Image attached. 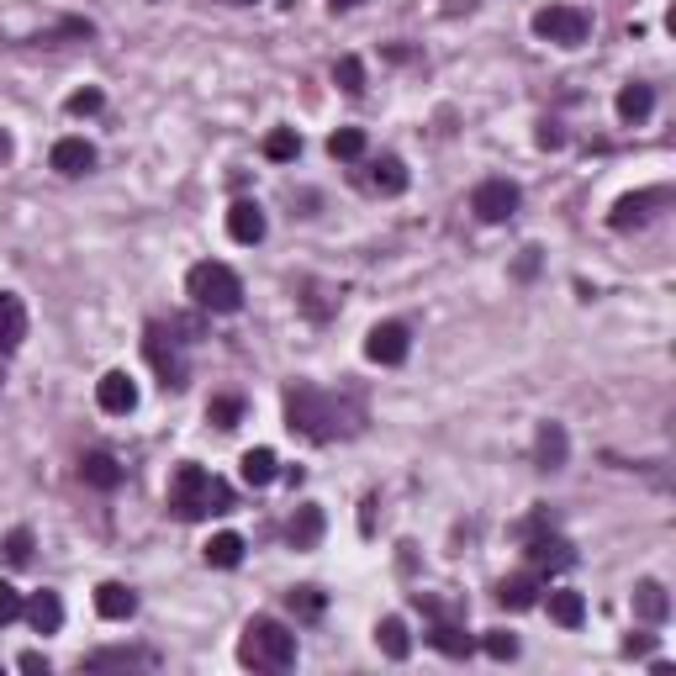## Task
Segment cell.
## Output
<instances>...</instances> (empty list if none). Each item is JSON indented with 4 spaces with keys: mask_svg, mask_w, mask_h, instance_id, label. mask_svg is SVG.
Listing matches in <instances>:
<instances>
[{
    "mask_svg": "<svg viewBox=\"0 0 676 676\" xmlns=\"http://www.w3.org/2000/svg\"><path fill=\"white\" fill-rule=\"evenodd\" d=\"M286 423H291V434H302V439H312V444L344 439V434H354V428H360V423H349L344 397H333V391L312 386V381L286 386Z\"/></svg>",
    "mask_w": 676,
    "mask_h": 676,
    "instance_id": "6da1fadb",
    "label": "cell"
},
{
    "mask_svg": "<svg viewBox=\"0 0 676 676\" xmlns=\"http://www.w3.org/2000/svg\"><path fill=\"white\" fill-rule=\"evenodd\" d=\"M169 513H175L180 523H201L212 513H233V492L228 481H217L212 471H201V465L185 460L175 481H169Z\"/></svg>",
    "mask_w": 676,
    "mask_h": 676,
    "instance_id": "7a4b0ae2",
    "label": "cell"
},
{
    "mask_svg": "<svg viewBox=\"0 0 676 676\" xmlns=\"http://www.w3.org/2000/svg\"><path fill=\"white\" fill-rule=\"evenodd\" d=\"M238 661L249 671H291L296 666V634L280 624V618H249V629H243L238 640Z\"/></svg>",
    "mask_w": 676,
    "mask_h": 676,
    "instance_id": "3957f363",
    "label": "cell"
},
{
    "mask_svg": "<svg viewBox=\"0 0 676 676\" xmlns=\"http://www.w3.org/2000/svg\"><path fill=\"white\" fill-rule=\"evenodd\" d=\"M185 291H191L196 307H206V312H238L243 307V280L222 265V259H201V265H191Z\"/></svg>",
    "mask_w": 676,
    "mask_h": 676,
    "instance_id": "277c9868",
    "label": "cell"
},
{
    "mask_svg": "<svg viewBox=\"0 0 676 676\" xmlns=\"http://www.w3.org/2000/svg\"><path fill=\"white\" fill-rule=\"evenodd\" d=\"M143 354H148V365H154V375L164 381V391H185V381H191V365H185V349H180L175 328L148 323V328H143Z\"/></svg>",
    "mask_w": 676,
    "mask_h": 676,
    "instance_id": "5b68a950",
    "label": "cell"
},
{
    "mask_svg": "<svg viewBox=\"0 0 676 676\" xmlns=\"http://www.w3.org/2000/svg\"><path fill=\"white\" fill-rule=\"evenodd\" d=\"M534 32L544 37V43H560V48H581L592 37V16L581 6H544L534 16Z\"/></svg>",
    "mask_w": 676,
    "mask_h": 676,
    "instance_id": "8992f818",
    "label": "cell"
},
{
    "mask_svg": "<svg viewBox=\"0 0 676 676\" xmlns=\"http://www.w3.org/2000/svg\"><path fill=\"white\" fill-rule=\"evenodd\" d=\"M518 201H523V191L507 175H492V180H481L476 191H471V212L481 217V222H507L518 212Z\"/></svg>",
    "mask_w": 676,
    "mask_h": 676,
    "instance_id": "52a82bcc",
    "label": "cell"
},
{
    "mask_svg": "<svg viewBox=\"0 0 676 676\" xmlns=\"http://www.w3.org/2000/svg\"><path fill=\"white\" fill-rule=\"evenodd\" d=\"M96 402H101V412H111V418H127V412L138 407L133 375H127V370H106L101 381H96Z\"/></svg>",
    "mask_w": 676,
    "mask_h": 676,
    "instance_id": "ba28073f",
    "label": "cell"
},
{
    "mask_svg": "<svg viewBox=\"0 0 676 676\" xmlns=\"http://www.w3.org/2000/svg\"><path fill=\"white\" fill-rule=\"evenodd\" d=\"M407 349H412V338H407L402 323H375L370 338H365V354H370L375 365H402Z\"/></svg>",
    "mask_w": 676,
    "mask_h": 676,
    "instance_id": "9c48e42d",
    "label": "cell"
},
{
    "mask_svg": "<svg viewBox=\"0 0 676 676\" xmlns=\"http://www.w3.org/2000/svg\"><path fill=\"white\" fill-rule=\"evenodd\" d=\"M571 560H576V550H571L560 534H550V529H544V534H529V566H534V571H566Z\"/></svg>",
    "mask_w": 676,
    "mask_h": 676,
    "instance_id": "30bf717a",
    "label": "cell"
},
{
    "mask_svg": "<svg viewBox=\"0 0 676 676\" xmlns=\"http://www.w3.org/2000/svg\"><path fill=\"white\" fill-rule=\"evenodd\" d=\"M22 338H27V307H22V296L0 291V360L22 349Z\"/></svg>",
    "mask_w": 676,
    "mask_h": 676,
    "instance_id": "8fae6325",
    "label": "cell"
},
{
    "mask_svg": "<svg viewBox=\"0 0 676 676\" xmlns=\"http://www.w3.org/2000/svg\"><path fill=\"white\" fill-rule=\"evenodd\" d=\"M428 645H434L439 655H455V661H465V655L476 650V640L465 634V618H434V634H428Z\"/></svg>",
    "mask_w": 676,
    "mask_h": 676,
    "instance_id": "7c38bea8",
    "label": "cell"
},
{
    "mask_svg": "<svg viewBox=\"0 0 676 676\" xmlns=\"http://www.w3.org/2000/svg\"><path fill=\"white\" fill-rule=\"evenodd\" d=\"M85 671H133V666H154V650H138V645H111V650H96L80 661Z\"/></svg>",
    "mask_w": 676,
    "mask_h": 676,
    "instance_id": "4fadbf2b",
    "label": "cell"
},
{
    "mask_svg": "<svg viewBox=\"0 0 676 676\" xmlns=\"http://www.w3.org/2000/svg\"><path fill=\"white\" fill-rule=\"evenodd\" d=\"M566 455H571L566 428H560V423H539V439H534V465H539V471H560Z\"/></svg>",
    "mask_w": 676,
    "mask_h": 676,
    "instance_id": "5bb4252c",
    "label": "cell"
},
{
    "mask_svg": "<svg viewBox=\"0 0 676 676\" xmlns=\"http://www.w3.org/2000/svg\"><path fill=\"white\" fill-rule=\"evenodd\" d=\"M96 613L111 618V624H127V618L138 613L133 587H122V581H101V587H96Z\"/></svg>",
    "mask_w": 676,
    "mask_h": 676,
    "instance_id": "9a60e30c",
    "label": "cell"
},
{
    "mask_svg": "<svg viewBox=\"0 0 676 676\" xmlns=\"http://www.w3.org/2000/svg\"><path fill=\"white\" fill-rule=\"evenodd\" d=\"M80 481L96 486V492H117L122 486V465L106 455V449H90V455H80Z\"/></svg>",
    "mask_w": 676,
    "mask_h": 676,
    "instance_id": "2e32d148",
    "label": "cell"
},
{
    "mask_svg": "<svg viewBox=\"0 0 676 676\" xmlns=\"http://www.w3.org/2000/svg\"><path fill=\"white\" fill-rule=\"evenodd\" d=\"M228 233L233 243H265V212H259L254 201H233V212H228Z\"/></svg>",
    "mask_w": 676,
    "mask_h": 676,
    "instance_id": "e0dca14e",
    "label": "cell"
},
{
    "mask_svg": "<svg viewBox=\"0 0 676 676\" xmlns=\"http://www.w3.org/2000/svg\"><path fill=\"white\" fill-rule=\"evenodd\" d=\"M53 169L59 175H85V169H96V148L85 138H59L53 143Z\"/></svg>",
    "mask_w": 676,
    "mask_h": 676,
    "instance_id": "ac0fdd59",
    "label": "cell"
},
{
    "mask_svg": "<svg viewBox=\"0 0 676 676\" xmlns=\"http://www.w3.org/2000/svg\"><path fill=\"white\" fill-rule=\"evenodd\" d=\"M661 201H666V191H640V196H624V201L613 206V217H608V222H613L618 233H629V228H640V222L650 217V206H661Z\"/></svg>",
    "mask_w": 676,
    "mask_h": 676,
    "instance_id": "d6986e66",
    "label": "cell"
},
{
    "mask_svg": "<svg viewBox=\"0 0 676 676\" xmlns=\"http://www.w3.org/2000/svg\"><path fill=\"white\" fill-rule=\"evenodd\" d=\"M497 603H502V608H513V613L534 608V603H539V576H534V571H523V576H507L502 587H497Z\"/></svg>",
    "mask_w": 676,
    "mask_h": 676,
    "instance_id": "ffe728a7",
    "label": "cell"
},
{
    "mask_svg": "<svg viewBox=\"0 0 676 676\" xmlns=\"http://www.w3.org/2000/svg\"><path fill=\"white\" fill-rule=\"evenodd\" d=\"M22 613L32 618V629H37V634H53V629L64 624V603H59V592H32Z\"/></svg>",
    "mask_w": 676,
    "mask_h": 676,
    "instance_id": "44dd1931",
    "label": "cell"
},
{
    "mask_svg": "<svg viewBox=\"0 0 676 676\" xmlns=\"http://www.w3.org/2000/svg\"><path fill=\"white\" fill-rule=\"evenodd\" d=\"M634 613H640L645 624H666L671 597H666V587H661V581H640V587H634Z\"/></svg>",
    "mask_w": 676,
    "mask_h": 676,
    "instance_id": "7402d4cb",
    "label": "cell"
},
{
    "mask_svg": "<svg viewBox=\"0 0 676 676\" xmlns=\"http://www.w3.org/2000/svg\"><path fill=\"white\" fill-rule=\"evenodd\" d=\"M370 185H375L381 196H402V191H407V164H402L397 154H381V159L370 164Z\"/></svg>",
    "mask_w": 676,
    "mask_h": 676,
    "instance_id": "603a6c76",
    "label": "cell"
},
{
    "mask_svg": "<svg viewBox=\"0 0 676 676\" xmlns=\"http://www.w3.org/2000/svg\"><path fill=\"white\" fill-rule=\"evenodd\" d=\"M286 539L296 544V550H312L317 539H323V507H296V518H291V529H286Z\"/></svg>",
    "mask_w": 676,
    "mask_h": 676,
    "instance_id": "cb8c5ba5",
    "label": "cell"
},
{
    "mask_svg": "<svg viewBox=\"0 0 676 676\" xmlns=\"http://www.w3.org/2000/svg\"><path fill=\"white\" fill-rule=\"evenodd\" d=\"M550 618H555L560 629H581V618H587V597L571 592V587L550 592Z\"/></svg>",
    "mask_w": 676,
    "mask_h": 676,
    "instance_id": "d4e9b609",
    "label": "cell"
},
{
    "mask_svg": "<svg viewBox=\"0 0 676 676\" xmlns=\"http://www.w3.org/2000/svg\"><path fill=\"white\" fill-rule=\"evenodd\" d=\"M650 106H655V90H650V85L634 80V85L618 90V117H624V122H645Z\"/></svg>",
    "mask_w": 676,
    "mask_h": 676,
    "instance_id": "484cf974",
    "label": "cell"
},
{
    "mask_svg": "<svg viewBox=\"0 0 676 676\" xmlns=\"http://www.w3.org/2000/svg\"><path fill=\"white\" fill-rule=\"evenodd\" d=\"M238 471H243V481H249V486H270V481L280 476L275 449H249V455L238 460Z\"/></svg>",
    "mask_w": 676,
    "mask_h": 676,
    "instance_id": "4316f807",
    "label": "cell"
},
{
    "mask_svg": "<svg viewBox=\"0 0 676 676\" xmlns=\"http://www.w3.org/2000/svg\"><path fill=\"white\" fill-rule=\"evenodd\" d=\"M375 645H381L391 661H407V650H412L407 624H402V618H381V624H375Z\"/></svg>",
    "mask_w": 676,
    "mask_h": 676,
    "instance_id": "83f0119b",
    "label": "cell"
},
{
    "mask_svg": "<svg viewBox=\"0 0 676 676\" xmlns=\"http://www.w3.org/2000/svg\"><path fill=\"white\" fill-rule=\"evenodd\" d=\"M238 560H243V539H238V534H212V544H206V566L233 571Z\"/></svg>",
    "mask_w": 676,
    "mask_h": 676,
    "instance_id": "f1b7e54d",
    "label": "cell"
},
{
    "mask_svg": "<svg viewBox=\"0 0 676 676\" xmlns=\"http://www.w3.org/2000/svg\"><path fill=\"white\" fill-rule=\"evenodd\" d=\"M243 418V397H233V391H222V397L206 402V423H217V428H238Z\"/></svg>",
    "mask_w": 676,
    "mask_h": 676,
    "instance_id": "f546056e",
    "label": "cell"
},
{
    "mask_svg": "<svg viewBox=\"0 0 676 676\" xmlns=\"http://www.w3.org/2000/svg\"><path fill=\"white\" fill-rule=\"evenodd\" d=\"M333 80H338V90H344V96H360V90H365V64L354 59V53H344V59L333 64Z\"/></svg>",
    "mask_w": 676,
    "mask_h": 676,
    "instance_id": "4dcf8cb0",
    "label": "cell"
},
{
    "mask_svg": "<svg viewBox=\"0 0 676 676\" xmlns=\"http://www.w3.org/2000/svg\"><path fill=\"white\" fill-rule=\"evenodd\" d=\"M328 154L333 159H360L365 154V133L360 127H338V133L328 138Z\"/></svg>",
    "mask_w": 676,
    "mask_h": 676,
    "instance_id": "1f68e13d",
    "label": "cell"
},
{
    "mask_svg": "<svg viewBox=\"0 0 676 676\" xmlns=\"http://www.w3.org/2000/svg\"><path fill=\"white\" fill-rule=\"evenodd\" d=\"M296 154H302V138H296L291 127H280V133H270V138H265V159L286 164V159H296Z\"/></svg>",
    "mask_w": 676,
    "mask_h": 676,
    "instance_id": "d6a6232c",
    "label": "cell"
},
{
    "mask_svg": "<svg viewBox=\"0 0 676 676\" xmlns=\"http://www.w3.org/2000/svg\"><path fill=\"white\" fill-rule=\"evenodd\" d=\"M0 550H6V560H11V566H27V560H32V550H37V539H32V529H11Z\"/></svg>",
    "mask_w": 676,
    "mask_h": 676,
    "instance_id": "836d02e7",
    "label": "cell"
},
{
    "mask_svg": "<svg viewBox=\"0 0 676 676\" xmlns=\"http://www.w3.org/2000/svg\"><path fill=\"white\" fill-rule=\"evenodd\" d=\"M323 608L328 603H323V592H317V587H296L291 592V613L296 618H323Z\"/></svg>",
    "mask_w": 676,
    "mask_h": 676,
    "instance_id": "e575fe53",
    "label": "cell"
},
{
    "mask_svg": "<svg viewBox=\"0 0 676 676\" xmlns=\"http://www.w3.org/2000/svg\"><path fill=\"white\" fill-rule=\"evenodd\" d=\"M481 650L492 655V661H518V640H513L507 629H492V634L481 640Z\"/></svg>",
    "mask_w": 676,
    "mask_h": 676,
    "instance_id": "d590c367",
    "label": "cell"
},
{
    "mask_svg": "<svg viewBox=\"0 0 676 676\" xmlns=\"http://www.w3.org/2000/svg\"><path fill=\"white\" fill-rule=\"evenodd\" d=\"M101 106H106V96H101L96 85H85V90H74V96H69V111H74V117H96Z\"/></svg>",
    "mask_w": 676,
    "mask_h": 676,
    "instance_id": "8d00e7d4",
    "label": "cell"
},
{
    "mask_svg": "<svg viewBox=\"0 0 676 676\" xmlns=\"http://www.w3.org/2000/svg\"><path fill=\"white\" fill-rule=\"evenodd\" d=\"M22 608H27V597L11 587V581H0V624H11V618H22Z\"/></svg>",
    "mask_w": 676,
    "mask_h": 676,
    "instance_id": "74e56055",
    "label": "cell"
},
{
    "mask_svg": "<svg viewBox=\"0 0 676 676\" xmlns=\"http://www.w3.org/2000/svg\"><path fill=\"white\" fill-rule=\"evenodd\" d=\"M16 666H22V671H48V661H43V655H37V650H27V655H22V661H16Z\"/></svg>",
    "mask_w": 676,
    "mask_h": 676,
    "instance_id": "f35d334b",
    "label": "cell"
},
{
    "mask_svg": "<svg viewBox=\"0 0 676 676\" xmlns=\"http://www.w3.org/2000/svg\"><path fill=\"white\" fill-rule=\"evenodd\" d=\"M555 143H560V133H555V122H544V127H539V148H555Z\"/></svg>",
    "mask_w": 676,
    "mask_h": 676,
    "instance_id": "ab89813d",
    "label": "cell"
},
{
    "mask_svg": "<svg viewBox=\"0 0 676 676\" xmlns=\"http://www.w3.org/2000/svg\"><path fill=\"white\" fill-rule=\"evenodd\" d=\"M16 154V143H11V133H6V127H0V164H6Z\"/></svg>",
    "mask_w": 676,
    "mask_h": 676,
    "instance_id": "60d3db41",
    "label": "cell"
},
{
    "mask_svg": "<svg viewBox=\"0 0 676 676\" xmlns=\"http://www.w3.org/2000/svg\"><path fill=\"white\" fill-rule=\"evenodd\" d=\"M328 6H333V11H349V6H360V0H328Z\"/></svg>",
    "mask_w": 676,
    "mask_h": 676,
    "instance_id": "b9f144b4",
    "label": "cell"
},
{
    "mask_svg": "<svg viewBox=\"0 0 676 676\" xmlns=\"http://www.w3.org/2000/svg\"><path fill=\"white\" fill-rule=\"evenodd\" d=\"M233 6H254V0H233Z\"/></svg>",
    "mask_w": 676,
    "mask_h": 676,
    "instance_id": "7bdbcfd3",
    "label": "cell"
}]
</instances>
